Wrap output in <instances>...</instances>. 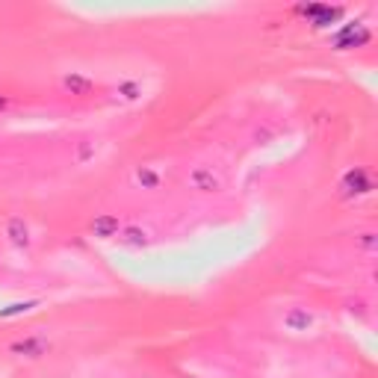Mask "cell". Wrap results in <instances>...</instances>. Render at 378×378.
<instances>
[{"instance_id": "cell-1", "label": "cell", "mask_w": 378, "mask_h": 378, "mask_svg": "<svg viewBox=\"0 0 378 378\" xmlns=\"http://www.w3.org/2000/svg\"><path fill=\"white\" fill-rule=\"evenodd\" d=\"M189 184L198 192H213V189H219V174L210 166H195L189 174Z\"/></svg>"}, {"instance_id": "cell-2", "label": "cell", "mask_w": 378, "mask_h": 378, "mask_svg": "<svg viewBox=\"0 0 378 378\" xmlns=\"http://www.w3.org/2000/svg\"><path fill=\"white\" fill-rule=\"evenodd\" d=\"M133 181H136V184H142V187H148V189H154L157 184H160V172H154V169L142 166V169H136Z\"/></svg>"}]
</instances>
